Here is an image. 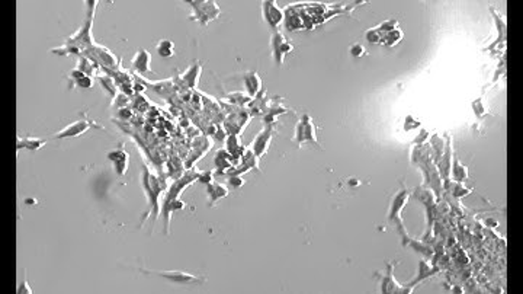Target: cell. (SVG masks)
<instances>
[{"mask_svg":"<svg viewBox=\"0 0 523 294\" xmlns=\"http://www.w3.org/2000/svg\"><path fill=\"white\" fill-rule=\"evenodd\" d=\"M92 127V123L88 120H79L76 123H73L70 126H67L66 129L58 131L54 136V139H69V137H79L82 134H85L88 130Z\"/></svg>","mask_w":523,"mask_h":294,"instance_id":"obj_7","label":"cell"},{"mask_svg":"<svg viewBox=\"0 0 523 294\" xmlns=\"http://www.w3.org/2000/svg\"><path fill=\"white\" fill-rule=\"evenodd\" d=\"M99 80H101L102 86L105 88V91H106V92H108L112 98H115V96H116V93H118V88L115 86L113 80H112L109 76H101V77H99Z\"/></svg>","mask_w":523,"mask_h":294,"instance_id":"obj_20","label":"cell"},{"mask_svg":"<svg viewBox=\"0 0 523 294\" xmlns=\"http://www.w3.org/2000/svg\"><path fill=\"white\" fill-rule=\"evenodd\" d=\"M18 293L19 294H32V290L29 289V284L26 281V277H25V270H23V276H22V280L19 283L18 286Z\"/></svg>","mask_w":523,"mask_h":294,"instance_id":"obj_24","label":"cell"},{"mask_svg":"<svg viewBox=\"0 0 523 294\" xmlns=\"http://www.w3.org/2000/svg\"><path fill=\"white\" fill-rule=\"evenodd\" d=\"M409 191L406 189V186H403V189L398 192L397 195L393 200V205H391V213H390V220H400L401 216V210L404 208V205L407 204L409 200Z\"/></svg>","mask_w":523,"mask_h":294,"instance_id":"obj_10","label":"cell"},{"mask_svg":"<svg viewBox=\"0 0 523 294\" xmlns=\"http://www.w3.org/2000/svg\"><path fill=\"white\" fill-rule=\"evenodd\" d=\"M263 16H265V20L269 23L272 29L276 31L282 25L285 13H284V10L281 7H278L276 1H265L263 3Z\"/></svg>","mask_w":523,"mask_h":294,"instance_id":"obj_5","label":"cell"},{"mask_svg":"<svg viewBox=\"0 0 523 294\" xmlns=\"http://www.w3.org/2000/svg\"><path fill=\"white\" fill-rule=\"evenodd\" d=\"M108 159L113 163V166H115L116 173H118L119 176H124L126 173V169H128V162H129V160H128L129 156H128V153H126L125 150L118 148V150L110 151L108 154Z\"/></svg>","mask_w":523,"mask_h":294,"instance_id":"obj_8","label":"cell"},{"mask_svg":"<svg viewBox=\"0 0 523 294\" xmlns=\"http://www.w3.org/2000/svg\"><path fill=\"white\" fill-rule=\"evenodd\" d=\"M95 50H96L99 63H102L104 66H110V67H116L118 66V60L115 58V55L112 54L109 50L104 48V47H95Z\"/></svg>","mask_w":523,"mask_h":294,"instance_id":"obj_16","label":"cell"},{"mask_svg":"<svg viewBox=\"0 0 523 294\" xmlns=\"http://www.w3.org/2000/svg\"><path fill=\"white\" fill-rule=\"evenodd\" d=\"M188 4L194 10V20H198L201 25H208L219 15V7L215 1H188Z\"/></svg>","mask_w":523,"mask_h":294,"instance_id":"obj_1","label":"cell"},{"mask_svg":"<svg viewBox=\"0 0 523 294\" xmlns=\"http://www.w3.org/2000/svg\"><path fill=\"white\" fill-rule=\"evenodd\" d=\"M403 292V287H400L397 281L393 277V267L388 273V276L384 278L382 281V293H400Z\"/></svg>","mask_w":523,"mask_h":294,"instance_id":"obj_18","label":"cell"},{"mask_svg":"<svg viewBox=\"0 0 523 294\" xmlns=\"http://www.w3.org/2000/svg\"><path fill=\"white\" fill-rule=\"evenodd\" d=\"M157 54L163 58H169L175 55V42L170 39H160L156 45Z\"/></svg>","mask_w":523,"mask_h":294,"instance_id":"obj_17","label":"cell"},{"mask_svg":"<svg viewBox=\"0 0 523 294\" xmlns=\"http://www.w3.org/2000/svg\"><path fill=\"white\" fill-rule=\"evenodd\" d=\"M199 179L202 181V184L209 185L214 182V173L212 172H205L204 175H199Z\"/></svg>","mask_w":523,"mask_h":294,"instance_id":"obj_26","label":"cell"},{"mask_svg":"<svg viewBox=\"0 0 523 294\" xmlns=\"http://www.w3.org/2000/svg\"><path fill=\"white\" fill-rule=\"evenodd\" d=\"M80 72H83L85 74L93 77L95 74L98 73L99 70V66L96 61H93L91 57H85V55H80V60H79V67H77Z\"/></svg>","mask_w":523,"mask_h":294,"instance_id":"obj_15","label":"cell"},{"mask_svg":"<svg viewBox=\"0 0 523 294\" xmlns=\"http://www.w3.org/2000/svg\"><path fill=\"white\" fill-rule=\"evenodd\" d=\"M199 74H201V66H199V63H195L194 66H191V67L188 69L186 73H183L182 80H183L191 89H192V88H197V86H198Z\"/></svg>","mask_w":523,"mask_h":294,"instance_id":"obj_14","label":"cell"},{"mask_svg":"<svg viewBox=\"0 0 523 294\" xmlns=\"http://www.w3.org/2000/svg\"><path fill=\"white\" fill-rule=\"evenodd\" d=\"M272 137H273V129H272L271 126H268L266 129L263 130V131L254 139L252 150L254 151V154H256L259 159L268 153V150H269V147H271Z\"/></svg>","mask_w":523,"mask_h":294,"instance_id":"obj_6","label":"cell"},{"mask_svg":"<svg viewBox=\"0 0 523 294\" xmlns=\"http://www.w3.org/2000/svg\"><path fill=\"white\" fill-rule=\"evenodd\" d=\"M244 86L247 89V93L250 98H254L256 95H259L260 88H262V79L259 77V74L256 72L252 73H246L244 76Z\"/></svg>","mask_w":523,"mask_h":294,"instance_id":"obj_12","label":"cell"},{"mask_svg":"<svg viewBox=\"0 0 523 294\" xmlns=\"http://www.w3.org/2000/svg\"><path fill=\"white\" fill-rule=\"evenodd\" d=\"M70 77L74 80V85L79 86V88H82V89H92L93 85H95V82H93V79H92L91 76H88V74H85L83 72H80L79 69L72 70Z\"/></svg>","mask_w":523,"mask_h":294,"instance_id":"obj_13","label":"cell"},{"mask_svg":"<svg viewBox=\"0 0 523 294\" xmlns=\"http://www.w3.org/2000/svg\"><path fill=\"white\" fill-rule=\"evenodd\" d=\"M208 192V198H209V205H214L219 198H224L228 195V188L225 185L218 184V182H211L207 188Z\"/></svg>","mask_w":523,"mask_h":294,"instance_id":"obj_11","label":"cell"},{"mask_svg":"<svg viewBox=\"0 0 523 294\" xmlns=\"http://www.w3.org/2000/svg\"><path fill=\"white\" fill-rule=\"evenodd\" d=\"M453 175H455V179H456V182H461V181H464V179H467V178H468V172H467V167H465V166L461 165L458 159L455 160V166H453Z\"/></svg>","mask_w":523,"mask_h":294,"instance_id":"obj_21","label":"cell"},{"mask_svg":"<svg viewBox=\"0 0 523 294\" xmlns=\"http://www.w3.org/2000/svg\"><path fill=\"white\" fill-rule=\"evenodd\" d=\"M47 145V140H39L34 137H23L18 140V148H28V150H39L42 146Z\"/></svg>","mask_w":523,"mask_h":294,"instance_id":"obj_19","label":"cell"},{"mask_svg":"<svg viewBox=\"0 0 523 294\" xmlns=\"http://www.w3.org/2000/svg\"><path fill=\"white\" fill-rule=\"evenodd\" d=\"M132 67L140 73H153L150 64H151V55L147 50H138L137 54L132 58Z\"/></svg>","mask_w":523,"mask_h":294,"instance_id":"obj_9","label":"cell"},{"mask_svg":"<svg viewBox=\"0 0 523 294\" xmlns=\"http://www.w3.org/2000/svg\"><path fill=\"white\" fill-rule=\"evenodd\" d=\"M228 98L231 99V102L240 104V105H244V104L252 102V98H250L249 95H243V93H231V95H228Z\"/></svg>","mask_w":523,"mask_h":294,"instance_id":"obj_22","label":"cell"},{"mask_svg":"<svg viewBox=\"0 0 523 294\" xmlns=\"http://www.w3.org/2000/svg\"><path fill=\"white\" fill-rule=\"evenodd\" d=\"M126 104H128V96H126L125 93H119V95H118V101L115 102V105H118V107L121 108V107H125Z\"/></svg>","mask_w":523,"mask_h":294,"instance_id":"obj_27","label":"cell"},{"mask_svg":"<svg viewBox=\"0 0 523 294\" xmlns=\"http://www.w3.org/2000/svg\"><path fill=\"white\" fill-rule=\"evenodd\" d=\"M366 51H365V48L362 47V45H359V44H356V45H352L350 47V54L353 55V57H362V55L365 54Z\"/></svg>","mask_w":523,"mask_h":294,"instance_id":"obj_25","label":"cell"},{"mask_svg":"<svg viewBox=\"0 0 523 294\" xmlns=\"http://www.w3.org/2000/svg\"><path fill=\"white\" fill-rule=\"evenodd\" d=\"M349 185H350V186H359V185H361V181H359V179H355V178H350V179H349Z\"/></svg>","mask_w":523,"mask_h":294,"instance_id":"obj_28","label":"cell"},{"mask_svg":"<svg viewBox=\"0 0 523 294\" xmlns=\"http://www.w3.org/2000/svg\"><path fill=\"white\" fill-rule=\"evenodd\" d=\"M271 45L272 53H273V58L276 61L278 66H282L285 61V55L289 54L294 50V45L287 41V38L284 37L281 32L275 31L271 37Z\"/></svg>","mask_w":523,"mask_h":294,"instance_id":"obj_3","label":"cell"},{"mask_svg":"<svg viewBox=\"0 0 523 294\" xmlns=\"http://www.w3.org/2000/svg\"><path fill=\"white\" fill-rule=\"evenodd\" d=\"M141 273L163 277V278H166V280H169L172 283H176V284H192V283H201V281L205 280V278L192 276V274H186V273H182V271H150V270H141Z\"/></svg>","mask_w":523,"mask_h":294,"instance_id":"obj_4","label":"cell"},{"mask_svg":"<svg viewBox=\"0 0 523 294\" xmlns=\"http://www.w3.org/2000/svg\"><path fill=\"white\" fill-rule=\"evenodd\" d=\"M227 185H228L231 189H237V188H241V186L244 185V179H243L241 176H238V175H233V176L228 178Z\"/></svg>","mask_w":523,"mask_h":294,"instance_id":"obj_23","label":"cell"},{"mask_svg":"<svg viewBox=\"0 0 523 294\" xmlns=\"http://www.w3.org/2000/svg\"><path fill=\"white\" fill-rule=\"evenodd\" d=\"M295 142L298 147H301L304 143H314L318 145L317 137H315V127L310 115H303L301 120L297 124L295 129Z\"/></svg>","mask_w":523,"mask_h":294,"instance_id":"obj_2","label":"cell"}]
</instances>
